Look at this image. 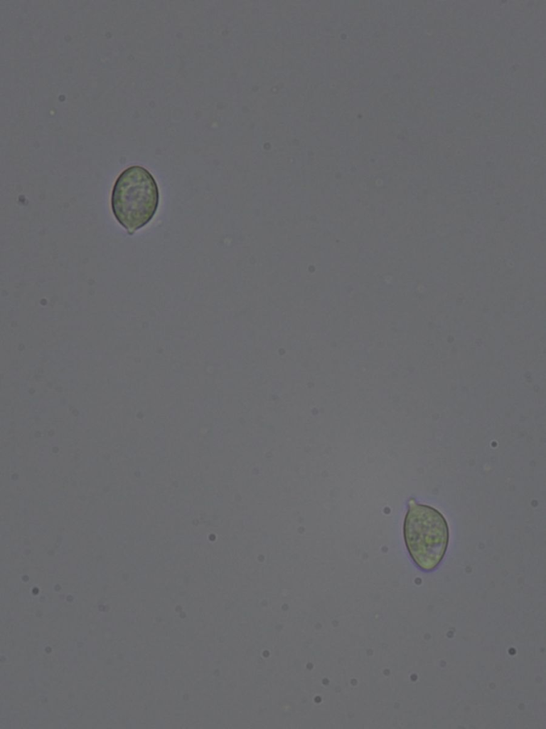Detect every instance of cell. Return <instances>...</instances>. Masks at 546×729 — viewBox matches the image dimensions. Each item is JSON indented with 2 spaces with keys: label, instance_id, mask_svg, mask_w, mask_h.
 Wrapping results in <instances>:
<instances>
[{
  "label": "cell",
  "instance_id": "1",
  "mask_svg": "<svg viewBox=\"0 0 546 729\" xmlns=\"http://www.w3.org/2000/svg\"><path fill=\"white\" fill-rule=\"evenodd\" d=\"M159 201V188L154 177L139 165L125 169L112 187L113 215L129 235H133L153 219Z\"/></svg>",
  "mask_w": 546,
  "mask_h": 729
},
{
  "label": "cell",
  "instance_id": "2",
  "mask_svg": "<svg viewBox=\"0 0 546 729\" xmlns=\"http://www.w3.org/2000/svg\"><path fill=\"white\" fill-rule=\"evenodd\" d=\"M403 537L414 564L420 570L430 572L438 567L446 555L449 527L438 509L412 498L404 519Z\"/></svg>",
  "mask_w": 546,
  "mask_h": 729
}]
</instances>
